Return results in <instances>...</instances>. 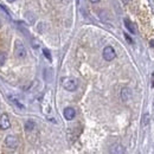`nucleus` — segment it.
I'll list each match as a JSON object with an SVG mask.
<instances>
[{"instance_id":"1","label":"nucleus","mask_w":154,"mask_h":154,"mask_svg":"<svg viewBox=\"0 0 154 154\" xmlns=\"http://www.w3.org/2000/svg\"><path fill=\"white\" fill-rule=\"evenodd\" d=\"M62 85L68 91H74L77 89V81L72 77H64L62 79Z\"/></svg>"},{"instance_id":"2","label":"nucleus","mask_w":154,"mask_h":154,"mask_svg":"<svg viewBox=\"0 0 154 154\" xmlns=\"http://www.w3.org/2000/svg\"><path fill=\"white\" fill-rule=\"evenodd\" d=\"M14 54L18 58L26 57V49L20 40H16V43H14Z\"/></svg>"},{"instance_id":"3","label":"nucleus","mask_w":154,"mask_h":154,"mask_svg":"<svg viewBox=\"0 0 154 154\" xmlns=\"http://www.w3.org/2000/svg\"><path fill=\"white\" fill-rule=\"evenodd\" d=\"M5 145L10 148V149H16L19 145V140L17 136L14 135H7L5 139Z\"/></svg>"},{"instance_id":"4","label":"nucleus","mask_w":154,"mask_h":154,"mask_svg":"<svg viewBox=\"0 0 154 154\" xmlns=\"http://www.w3.org/2000/svg\"><path fill=\"white\" fill-rule=\"evenodd\" d=\"M115 57H116V52H115V50H114V48H112V46H106V48L103 49V58H104L106 60L110 62V60H113Z\"/></svg>"},{"instance_id":"5","label":"nucleus","mask_w":154,"mask_h":154,"mask_svg":"<svg viewBox=\"0 0 154 154\" xmlns=\"http://www.w3.org/2000/svg\"><path fill=\"white\" fill-rule=\"evenodd\" d=\"M11 127V121H10V117L4 114V115L0 116V129L2 131H6Z\"/></svg>"},{"instance_id":"6","label":"nucleus","mask_w":154,"mask_h":154,"mask_svg":"<svg viewBox=\"0 0 154 154\" xmlns=\"http://www.w3.org/2000/svg\"><path fill=\"white\" fill-rule=\"evenodd\" d=\"M63 115H64V117H65L68 121H71V120H74V117L76 116V112H75V109H74V108L68 107V108H65V109H64Z\"/></svg>"},{"instance_id":"7","label":"nucleus","mask_w":154,"mask_h":154,"mask_svg":"<svg viewBox=\"0 0 154 154\" xmlns=\"http://www.w3.org/2000/svg\"><path fill=\"white\" fill-rule=\"evenodd\" d=\"M131 96H132L131 90H129L128 88H123L122 91H121V100H122L123 102H127V101L131 98Z\"/></svg>"},{"instance_id":"8","label":"nucleus","mask_w":154,"mask_h":154,"mask_svg":"<svg viewBox=\"0 0 154 154\" xmlns=\"http://www.w3.org/2000/svg\"><path fill=\"white\" fill-rule=\"evenodd\" d=\"M123 21H125V26H126V29H127L132 35H135V27H134V25L132 24V21H131L129 19H127V18L123 20Z\"/></svg>"},{"instance_id":"9","label":"nucleus","mask_w":154,"mask_h":154,"mask_svg":"<svg viewBox=\"0 0 154 154\" xmlns=\"http://www.w3.org/2000/svg\"><path fill=\"white\" fill-rule=\"evenodd\" d=\"M35 127H36V123H35L32 120H27V121L25 122V131H26V132H31V131H33Z\"/></svg>"},{"instance_id":"10","label":"nucleus","mask_w":154,"mask_h":154,"mask_svg":"<svg viewBox=\"0 0 154 154\" xmlns=\"http://www.w3.org/2000/svg\"><path fill=\"white\" fill-rule=\"evenodd\" d=\"M11 102H12V104H14L18 109H24L25 107H24V104L23 103H20L19 100L18 98H16V97H11Z\"/></svg>"},{"instance_id":"11","label":"nucleus","mask_w":154,"mask_h":154,"mask_svg":"<svg viewBox=\"0 0 154 154\" xmlns=\"http://www.w3.org/2000/svg\"><path fill=\"white\" fill-rule=\"evenodd\" d=\"M43 55H44V57H46L48 60H51V59H52L51 54H50V51H49L48 49H43Z\"/></svg>"},{"instance_id":"12","label":"nucleus","mask_w":154,"mask_h":154,"mask_svg":"<svg viewBox=\"0 0 154 154\" xmlns=\"http://www.w3.org/2000/svg\"><path fill=\"white\" fill-rule=\"evenodd\" d=\"M148 122H149V114H145V115H143V119H142V126L146 127Z\"/></svg>"},{"instance_id":"13","label":"nucleus","mask_w":154,"mask_h":154,"mask_svg":"<svg viewBox=\"0 0 154 154\" xmlns=\"http://www.w3.org/2000/svg\"><path fill=\"white\" fill-rule=\"evenodd\" d=\"M5 60H6V55L0 51V65H4L5 64Z\"/></svg>"},{"instance_id":"14","label":"nucleus","mask_w":154,"mask_h":154,"mask_svg":"<svg viewBox=\"0 0 154 154\" xmlns=\"http://www.w3.org/2000/svg\"><path fill=\"white\" fill-rule=\"evenodd\" d=\"M123 35H125V38H126V40H127L129 44H134V40L132 39V37H131L128 33H123Z\"/></svg>"},{"instance_id":"15","label":"nucleus","mask_w":154,"mask_h":154,"mask_svg":"<svg viewBox=\"0 0 154 154\" xmlns=\"http://www.w3.org/2000/svg\"><path fill=\"white\" fill-rule=\"evenodd\" d=\"M122 1H123V4H128L131 0H122Z\"/></svg>"},{"instance_id":"16","label":"nucleus","mask_w":154,"mask_h":154,"mask_svg":"<svg viewBox=\"0 0 154 154\" xmlns=\"http://www.w3.org/2000/svg\"><path fill=\"white\" fill-rule=\"evenodd\" d=\"M89 1H90V2H98L100 0H89Z\"/></svg>"},{"instance_id":"17","label":"nucleus","mask_w":154,"mask_h":154,"mask_svg":"<svg viewBox=\"0 0 154 154\" xmlns=\"http://www.w3.org/2000/svg\"><path fill=\"white\" fill-rule=\"evenodd\" d=\"M151 46H154V40H152V42H151Z\"/></svg>"},{"instance_id":"18","label":"nucleus","mask_w":154,"mask_h":154,"mask_svg":"<svg viewBox=\"0 0 154 154\" xmlns=\"http://www.w3.org/2000/svg\"><path fill=\"white\" fill-rule=\"evenodd\" d=\"M152 87H154V75H153V82H152Z\"/></svg>"},{"instance_id":"19","label":"nucleus","mask_w":154,"mask_h":154,"mask_svg":"<svg viewBox=\"0 0 154 154\" xmlns=\"http://www.w3.org/2000/svg\"><path fill=\"white\" fill-rule=\"evenodd\" d=\"M8 2H13V1H16V0H7Z\"/></svg>"},{"instance_id":"20","label":"nucleus","mask_w":154,"mask_h":154,"mask_svg":"<svg viewBox=\"0 0 154 154\" xmlns=\"http://www.w3.org/2000/svg\"><path fill=\"white\" fill-rule=\"evenodd\" d=\"M0 27H1V23H0Z\"/></svg>"}]
</instances>
